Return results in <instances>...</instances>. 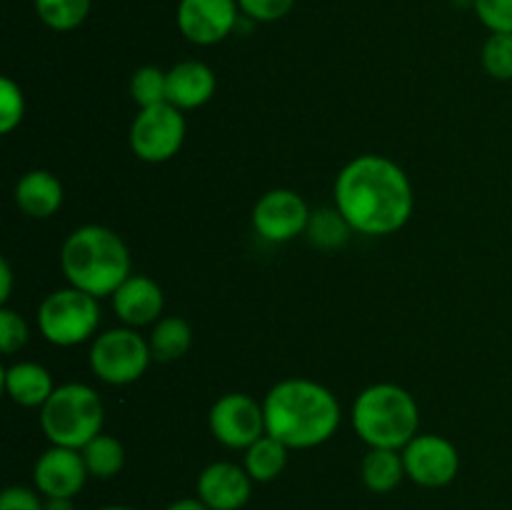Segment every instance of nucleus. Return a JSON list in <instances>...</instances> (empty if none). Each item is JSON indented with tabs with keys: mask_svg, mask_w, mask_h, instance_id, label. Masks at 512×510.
<instances>
[{
	"mask_svg": "<svg viewBox=\"0 0 512 510\" xmlns=\"http://www.w3.org/2000/svg\"><path fill=\"white\" fill-rule=\"evenodd\" d=\"M335 208L353 233L393 235L413 215L415 195L408 173L385 155H358L335 178Z\"/></svg>",
	"mask_w": 512,
	"mask_h": 510,
	"instance_id": "f257e3e1",
	"label": "nucleus"
},
{
	"mask_svg": "<svg viewBox=\"0 0 512 510\" xmlns=\"http://www.w3.org/2000/svg\"><path fill=\"white\" fill-rule=\"evenodd\" d=\"M265 433L290 450L328 443L340 428V403L325 385L308 378L275 383L263 398Z\"/></svg>",
	"mask_w": 512,
	"mask_h": 510,
	"instance_id": "f03ea898",
	"label": "nucleus"
},
{
	"mask_svg": "<svg viewBox=\"0 0 512 510\" xmlns=\"http://www.w3.org/2000/svg\"><path fill=\"white\" fill-rule=\"evenodd\" d=\"M130 250L115 230L105 225H80L60 248V268L73 288L93 298H110L130 278Z\"/></svg>",
	"mask_w": 512,
	"mask_h": 510,
	"instance_id": "7ed1b4c3",
	"label": "nucleus"
},
{
	"mask_svg": "<svg viewBox=\"0 0 512 510\" xmlns=\"http://www.w3.org/2000/svg\"><path fill=\"white\" fill-rule=\"evenodd\" d=\"M350 423L368 448L403 450L418 435L420 408L400 385L375 383L355 398Z\"/></svg>",
	"mask_w": 512,
	"mask_h": 510,
	"instance_id": "20e7f679",
	"label": "nucleus"
},
{
	"mask_svg": "<svg viewBox=\"0 0 512 510\" xmlns=\"http://www.w3.org/2000/svg\"><path fill=\"white\" fill-rule=\"evenodd\" d=\"M105 408L98 390L85 383H65L40 408V428L50 445L83 450L103 433Z\"/></svg>",
	"mask_w": 512,
	"mask_h": 510,
	"instance_id": "39448f33",
	"label": "nucleus"
},
{
	"mask_svg": "<svg viewBox=\"0 0 512 510\" xmlns=\"http://www.w3.org/2000/svg\"><path fill=\"white\" fill-rule=\"evenodd\" d=\"M100 305L85 290L60 288L45 295L38 308V328L48 343L58 348H73L98 333Z\"/></svg>",
	"mask_w": 512,
	"mask_h": 510,
	"instance_id": "423d86ee",
	"label": "nucleus"
},
{
	"mask_svg": "<svg viewBox=\"0 0 512 510\" xmlns=\"http://www.w3.org/2000/svg\"><path fill=\"white\" fill-rule=\"evenodd\" d=\"M153 353L150 343L135 328H113L95 335L88 363L98 380L108 385H130L143 378Z\"/></svg>",
	"mask_w": 512,
	"mask_h": 510,
	"instance_id": "0eeeda50",
	"label": "nucleus"
},
{
	"mask_svg": "<svg viewBox=\"0 0 512 510\" xmlns=\"http://www.w3.org/2000/svg\"><path fill=\"white\" fill-rule=\"evenodd\" d=\"M183 110L170 103L153 105V108H140L130 125V150L135 158L143 163H165L175 158L185 143Z\"/></svg>",
	"mask_w": 512,
	"mask_h": 510,
	"instance_id": "6e6552de",
	"label": "nucleus"
},
{
	"mask_svg": "<svg viewBox=\"0 0 512 510\" xmlns=\"http://www.w3.org/2000/svg\"><path fill=\"white\" fill-rule=\"evenodd\" d=\"M213 438L230 450H245L265 435L263 403L248 393H228L208 413Z\"/></svg>",
	"mask_w": 512,
	"mask_h": 510,
	"instance_id": "1a4fd4ad",
	"label": "nucleus"
},
{
	"mask_svg": "<svg viewBox=\"0 0 512 510\" xmlns=\"http://www.w3.org/2000/svg\"><path fill=\"white\" fill-rule=\"evenodd\" d=\"M405 475L423 488H445L458 478L460 453L448 438L418 433L403 450Z\"/></svg>",
	"mask_w": 512,
	"mask_h": 510,
	"instance_id": "9d476101",
	"label": "nucleus"
},
{
	"mask_svg": "<svg viewBox=\"0 0 512 510\" xmlns=\"http://www.w3.org/2000/svg\"><path fill=\"white\" fill-rule=\"evenodd\" d=\"M310 213L303 198L295 190L275 188L260 195L253 208V228L255 233L270 243H288L298 235H305L310 223Z\"/></svg>",
	"mask_w": 512,
	"mask_h": 510,
	"instance_id": "9b49d317",
	"label": "nucleus"
},
{
	"mask_svg": "<svg viewBox=\"0 0 512 510\" xmlns=\"http://www.w3.org/2000/svg\"><path fill=\"white\" fill-rule=\"evenodd\" d=\"M240 23L238 0H180L178 28L190 43L215 45Z\"/></svg>",
	"mask_w": 512,
	"mask_h": 510,
	"instance_id": "f8f14e48",
	"label": "nucleus"
},
{
	"mask_svg": "<svg viewBox=\"0 0 512 510\" xmlns=\"http://www.w3.org/2000/svg\"><path fill=\"white\" fill-rule=\"evenodd\" d=\"M90 478L80 450L50 445L33 465L35 490L48 498H75Z\"/></svg>",
	"mask_w": 512,
	"mask_h": 510,
	"instance_id": "ddd939ff",
	"label": "nucleus"
},
{
	"mask_svg": "<svg viewBox=\"0 0 512 510\" xmlns=\"http://www.w3.org/2000/svg\"><path fill=\"white\" fill-rule=\"evenodd\" d=\"M253 483L243 465L218 460L200 470L198 475V498L210 510H240L248 505L253 495Z\"/></svg>",
	"mask_w": 512,
	"mask_h": 510,
	"instance_id": "4468645a",
	"label": "nucleus"
},
{
	"mask_svg": "<svg viewBox=\"0 0 512 510\" xmlns=\"http://www.w3.org/2000/svg\"><path fill=\"white\" fill-rule=\"evenodd\" d=\"M113 310L118 320L128 328H143V325L158 323L165 308L163 288L148 275H130L113 295Z\"/></svg>",
	"mask_w": 512,
	"mask_h": 510,
	"instance_id": "2eb2a0df",
	"label": "nucleus"
},
{
	"mask_svg": "<svg viewBox=\"0 0 512 510\" xmlns=\"http://www.w3.org/2000/svg\"><path fill=\"white\" fill-rule=\"evenodd\" d=\"M218 80L210 65L183 60L168 70V103L178 110H195L215 95Z\"/></svg>",
	"mask_w": 512,
	"mask_h": 510,
	"instance_id": "dca6fc26",
	"label": "nucleus"
},
{
	"mask_svg": "<svg viewBox=\"0 0 512 510\" xmlns=\"http://www.w3.org/2000/svg\"><path fill=\"white\" fill-rule=\"evenodd\" d=\"M63 198V183H60L50 170H28V173L15 183V205H18L28 218H53L60 210V205H63Z\"/></svg>",
	"mask_w": 512,
	"mask_h": 510,
	"instance_id": "f3484780",
	"label": "nucleus"
},
{
	"mask_svg": "<svg viewBox=\"0 0 512 510\" xmlns=\"http://www.w3.org/2000/svg\"><path fill=\"white\" fill-rule=\"evenodd\" d=\"M3 388L8 398L20 408H43L53 395V375L33 360H20L3 368Z\"/></svg>",
	"mask_w": 512,
	"mask_h": 510,
	"instance_id": "a211bd4d",
	"label": "nucleus"
},
{
	"mask_svg": "<svg viewBox=\"0 0 512 510\" xmlns=\"http://www.w3.org/2000/svg\"><path fill=\"white\" fill-rule=\"evenodd\" d=\"M360 478L370 493H393L403 483V478H408L403 453L390 448H370L360 463Z\"/></svg>",
	"mask_w": 512,
	"mask_h": 510,
	"instance_id": "6ab92c4d",
	"label": "nucleus"
},
{
	"mask_svg": "<svg viewBox=\"0 0 512 510\" xmlns=\"http://www.w3.org/2000/svg\"><path fill=\"white\" fill-rule=\"evenodd\" d=\"M150 353L153 360L160 363H173L188 355L190 345H193V328L180 315H170V318H160L155 323L153 333H150Z\"/></svg>",
	"mask_w": 512,
	"mask_h": 510,
	"instance_id": "aec40b11",
	"label": "nucleus"
},
{
	"mask_svg": "<svg viewBox=\"0 0 512 510\" xmlns=\"http://www.w3.org/2000/svg\"><path fill=\"white\" fill-rule=\"evenodd\" d=\"M288 450L280 440H275L273 435L265 433L263 438L255 440L250 448H245L243 468L248 470L250 478L255 483H270V480L278 478L280 473L288 465Z\"/></svg>",
	"mask_w": 512,
	"mask_h": 510,
	"instance_id": "412c9836",
	"label": "nucleus"
},
{
	"mask_svg": "<svg viewBox=\"0 0 512 510\" xmlns=\"http://www.w3.org/2000/svg\"><path fill=\"white\" fill-rule=\"evenodd\" d=\"M80 453H83L85 468H88L90 478H115L125 465V448L118 438H113V435H95Z\"/></svg>",
	"mask_w": 512,
	"mask_h": 510,
	"instance_id": "4be33fe9",
	"label": "nucleus"
},
{
	"mask_svg": "<svg viewBox=\"0 0 512 510\" xmlns=\"http://www.w3.org/2000/svg\"><path fill=\"white\" fill-rule=\"evenodd\" d=\"M353 228L348 225V220L340 215L338 208H320L310 213V223L305 235H308L310 243L320 250H335L340 245H345L350 240Z\"/></svg>",
	"mask_w": 512,
	"mask_h": 510,
	"instance_id": "5701e85b",
	"label": "nucleus"
},
{
	"mask_svg": "<svg viewBox=\"0 0 512 510\" xmlns=\"http://www.w3.org/2000/svg\"><path fill=\"white\" fill-rule=\"evenodd\" d=\"M33 5L43 25L55 33H70L85 23L93 0H33Z\"/></svg>",
	"mask_w": 512,
	"mask_h": 510,
	"instance_id": "b1692460",
	"label": "nucleus"
},
{
	"mask_svg": "<svg viewBox=\"0 0 512 510\" xmlns=\"http://www.w3.org/2000/svg\"><path fill=\"white\" fill-rule=\"evenodd\" d=\"M130 95H133L138 108L168 103V73H163L155 65H143L130 78Z\"/></svg>",
	"mask_w": 512,
	"mask_h": 510,
	"instance_id": "393cba45",
	"label": "nucleus"
},
{
	"mask_svg": "<svg viewBox=\"0 0 512 510\" xmlns=\"http://www.w3.org/2000/svg\"><path fill=\"white\" fill-rule=\"evenodd\" d=\"M480 60L490 78L512 80V33H490Z\"/></svg>",
	"mask_w": 512,
	"mask_h": 510,
	"instance_id": "a878e982",
	"label": "nucleus"
},
{
	"mask_svg": "<svg viewBox=\"0 0 512 510\" xmlns=\"http://www.w3.org/2000/svg\"><path fill=\"white\" fill-rule=\"evenodd\" d=\"M25 118L23 88L13 78H0V133L10 135Z\"/></svg>",
	"mask_w": 512,
	"mask_h": 510,
	"instance_id": "bb28decb",
	"label": "nucleus"
},
{
	"mask_svg": "<svg viewBox=\"0 0 512 510\" xmlns=\"http://www.w3.org/2000/svg\"><path fill=\"white\" fill-rule=\"evenodd\" d=\"M30 338L28 323L23 315L15 313L8 305H0V350L3 355H15L20 348H25Z\"/></svg>",
	"mask_w": 512,
	"mask_h": 510,
	"instance_id": "cd10ccee",
	"label": "nucleus"
},
{
	"mask_svg": "<svg viewBox=\"0 0 512 510\" xmlns=\"http://www.w3.org/2000/svg\"><path fill=\"white\" fill-rule=\"evenodd\" d=\"M473 8L490 33H512V0H473Z\"/></svg>",
	"mask_w": 512,
	"mask_h": 510,
	"instance_id": "c85d7f7f",
	"label": "nucleus"
},
{
	"mask_svg": "<svg viewBox=\"0 0 512 510\" xmlns=\"http://www.w3.org/2000/svg\"><path fill=\"white\" fill-rule=\"evenodd\" d=\"M243 18L253 23H275L293 10L295 0H238Z\"/></svg>",
	"mask_w": 512,
	"mask_h": 510,
	"instance_id": "c756f323",
	"label": "nucleus"
},
{
	"mask_svg": "<svg viewBox=\"0 0 512 510\" xmlns=\"http://www.w3.org/2000/svg\"><path fill=\"white\" fill-rule=\"evenodd\" d=\"M0 510H45V500L38 490L25 485H10L0 495Z\"/></svg>",
	"mask_w": 512,
	"mask_h": 510,
	"instance_id": "7c9ffc66",
	"label": "nucleus"
},
{
	"mask_svg": "<svg viewBox=\"0 0 512 510\" xmlns=\"http://www.w3.org/2000/svg\"><path fill=\"white\" fill-rule=\"evenodd\" d=\"M10 295H13V268L10 260H0V305H8Z\"/></svg>",
	"mask_w": 512,
	"mask_h": 510,
	"instance_id": "2f4dec72",
	"label": "nucleus"
},
{
	"mask_svg": "<svg viewBox=\"0 0 512 510\" xmlns=\"http://www.w3.org/2000/svg\"><path fill=\"white\" fill-rule=\"evenodd\" d=\"M165 510H210V508L200 498H180V500H173Z\"/></svg>",
	"mask_w": 512,
	"mask_h": 510,
	"instance_id": "473e14b6",
	"label": "nucleus"
},
{
	"mask_svg": "<svg viewBox=\"0 0 512 510\" xmlns=\"http://www.w3.org/2000/svg\"><path fill=\"white\" fill-rule=\"evenodd\" d=\"M45 510H75L73 498H48L45 500Z\"/></svg>",
	"mask_w": 512,
	"mask_h": 510,
	"instance_id": "72a5a7b5",
	"label": "nucleus"
},
{
	"mask_svg": "<svg viewBox=\"0 0 512 510\" xmlns=\"http://www.w3.org/2000/svg\"><path fill=\"white\" fill-rule=\"evenodd\" d=\"M100 510H135V508H128V505H105V508Z\"/></svg>",
	"mask_w": 512,
	"mask_h": 510,
	"instance_id": "f704fd0d",
	"label": "nucleus"
}]
</instances>
